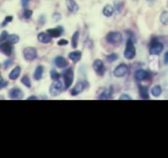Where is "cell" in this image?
Segmentation results:
<instances>
[{
  "label": "cell",
  "mask_w": 168,
  "mask_h": 158,
  "mask_svg": "<svg viewBox=\"0 0 168 158\" xmlns=\"http://www.w3.org/2000/svg\"><path fill=\"white\" fill-rule=\"evenodd\" d=\"M114 4H115V8L116 9V11L120 12L123 8V3H121V1H118V0H116L115 2H114Z\"/></svg>",
  "instance_id": "30"
},
{
  "label": "cell",
  "mask_w": 168,
  "mask_h": 158,
  "mask_svg": "<svg viewBox=\"0 0 168 158\" xmlns=\"http://www.w3.org/2000/svg\"><path fill=\"white\" fill-rule=\"evenodd\" d=\"M8 33L6 30H3L2 33H1V34H0V44L1 43H3L4 40H8Z\"/></svg>",
  "instance_id": "32"
},
{
  "label": "cell",
  "mask_w": 168,
  "mask_h": 158,
  "mask_svg": "<svg viewBox=\"0 0 168 158\" xmlns=\"http://www.w3.org/2000/svg\"><path fill=\"white\" fill-rule=\"evenodd\" d=\"M7 85H8V82H4L3 78L2 77V75H1V73H0V89H1V88L5 87Z\"/></svg>",
  "instance_id": "35"
},
{
  "label": "cell",
  "mask_w": 168,
  "mask_h": 158,
  "mask_svg": "<svg viewBox=\"0 0 168 158\" xmlns=\"http://www.w3.org/2000/svg\"><path fill=\"white\" fill-rule=\"evenodd\" d=\"M21 69L20 66H16V67L10 72V74H9V79H12V80H15V79H17V78L20 76V75H21Z\"/></svg>",
  "instance_id": "19"
},
{
  "label": "cell",
  "mask_w": 168,
  "mask_h": 158,
  "mask_svg": "<svg viewBox=\"0 0 168 158\" xmlns=\"http://www.w3.org/2000/svg\"><path fill=\"white\" fill-rule=\"evenodd\" d=\"M13 63V59H11V58H8L7 60L4 61V63H3V67L5 69H8L9 66H11Z\"/></svg>",
  "instance_id": "33"
},
{
  "label": "cell",
  "mask_w": 168,
  "mask_h": 158,
  "mask_svg": "<svg viewBox=\"0 0 168 158\" xmlns=\"http://www.w3.org/2000/svg\"><path fill=\"white\" fill-rule=\"evenodd\" d=\"M32 14H33V12L31 10H26L24 12V17L26 19H30L31 17Z\"/></svg>",
  "instance_id": "34"
},
{
  "label": "cell",
  "mask_w": 168,
  "mask_h": 158,
  "mask_svg": "<svg viewBox=\"0 0 168 158\" xmlns=\"http://www.w3.org/2000/svg\"><path fill=\"white\" fill-rule=\"evenodd\" d=\"M79 36H80V34L78 31L75 32L73 35H72V38H71V45H72V47H74V48L77 47Z\"/></svg>",
  "instance_id": "23"
},
{
  "label": "cell",
  "mask_w": 168,
  "mask_h": 158,
  "mask_svg": "<svg viewBox=\"0 0 168 158\" xmlns=\"http://www.w3.org/2000/svg\"><path fill=\"white\" fill-rule=\"evenodd\" d=\"M113 87L108 88V90H106L105 91H103V92L99 95V97H98V99L100 100H106V99H110L112 98V96H113Z\"/></svg>",
  "instance_id": "14"
},
{
  "label": "cell",
  "mask_w": 168,
  "mask_h": 158,
  "mask_svg": "<svg viewBox=\"0 0 168 158\" xmlns=\"http://www.w3.org/2000/svg\"><path fill=\"white\" fill-rule=\"evenodd\" d=\"M93 68L96 71L98 75H104V72H105V68H104V65H103V62H102V60L100 59H97L94 61L93 63Z\"/></svg>",
  "instance_id": "7"
},
{
  "label": "cell",
  "mask_w": 168,
  "mask_h": 158,
  "mask_svg": "<svg viewBox=\"0 0 168 158\" xmlns=\"http://www.w3.org/2000/svg\"><path fill=\"white\" fill-rule=\"evenodd\" d=\"M148 76H149L148 72L144 71V70H138L134 73V78L137 81H143V80L148 79Z\"/></svg>",
  "instance_id": "11"
},
{
  "label": "cell",
  "mask_w": 168,
  "mask_h": 158,
  "mask_svg": "<svg viewBox=\"0 0 168 158\" xmlns=\"http://www.w3.org/2000/svg\"><path fill=\"white\" fill-rule=\"evenodd\" d=\"M160 21L163 25L168 26V12H163L160 16Z\"/></svg>",
  "instance_id": "26"
},
{
  "label": "cell",
  "mask_w": 168,
  "mask_h": 158,
  "mask_svg": "<svg viewBox=\"0 0 168 158\" xmlns=\"http://www.w3.org/2000/svg\"><path fill=\"white\" fill-rule=\"evenodd\" d=\"M164 46L162 43L158 42L157 38H153L150 44L149 53L152 55H159L163 52Z\"/></svg>",
  "instance_id": "2"
},
{
  "label": "cell",
  "mask_w": 168,
  "mask_h": 158,
  "mask_svg": "<svg viewBox=\"0 0 168 158\" xmlns=\"http://www.w3.org/2000/svg\"><path fill=\"white\" fill-rule=\"evenodd\" d=\"M8 95H9V98L11 99H22L24 97V93L22 92V90L19 88H13L12 90L9 91L8 93Z\"/></svg>",
  "instance_id": "10"
},
{
  "label": "cell",
  "mask_w": 168,
  "mask_h": 158,
  "mask_svg": "<svg viewBox=\"0 0 168 158\" xmlns=\"http://www.w3.org/2000/svg\"><path fill=\"white\" fill-rule=\"evenodd\" d=\"M13 50V44H10L9 42L1 43V44H0V52L2 53H3L4 55L9 57V56L12 55Z\"/></svg>",
  "instance_id": "9"
},
{
  "label": "cell",
  "mask_w": 168,
  "mask_h": 158,
  "mask_svg": "<svg viewBox=\"0 0 168 158\" xmlns=\"http://www.w3.org/2000/svg\"><path fill=\"white\" fill-rule=\"evenodd\" d=\"M53 18L54 19V21H59V20H61V15L59 13H58V12H55V13L53 15Z\"/></svg>",
  "instance_id": "38"
},
{
  "label": "cell",
  "mask_w": 168,
  "mask_h": 158,
  "mask_svg": "<svg viewBox=\"0 0 168 158\" xmlns=\"http://www.w3.org/2000/svg\"><path fill=\"white\" fill-rule=\"evenodd\" d=\"M107 61H109V62H113V61H115L116 60H117V58H118V55L116 54V53H111L109 55L107 56Z\"/></svg>",
  "instance_id": "28"
},
{
  "label": "cell",
  "mask_w": 168,
  "mask_h": 158,
  "mask_svg": "<svg viewBox=\"0 0 168 158\" xmlns=\"http://www.w3.org/2000/svg\"><path fill=\"white\" fill-rule=\"evenodd\" d=\"M63 27L59 26L56 27L54 29H48L47 33L49 34L51 37L53 38H58L60 36L61 34H63Z\"/></svg>",
  "instance_id": "12"
},
{
  "label": "cell",
  "mask_w": 168,
  "mask_h": 158,
  "mask_svg": "<svg viewBox=\"0 0 168 158\" xmlns=\"http://www.w3.org/2000/svg\"><path fill=\"white\" fill-rule=\"evenodd\" d=\"M132 98L127 94H122L121 95V97L119 98V100H131Z\"/></svg>",
  "instance_id": "37"
},
{
  "label": "cell",
  "mask_w": 168,
  "mask_h": 158,
  "mask_svg": "<svg viewBox=\"0 0 168 158\" xmlns=\"http://www.w3.org/2000/svg\"><path fill=\"white\" fill-rule=\"evenodd\" d=\"M82 53L80 51H74V52H71V53H69V58L71 59L73 62H78L80 58H81Z\"/></svg>",
  "instance_id": "18"
},
{
  "label": "cell",
  "mask_w": 168,
  "mask_h": 158,
  "mask_svg": "<svg viewBox=\"0 0 168 158\" xmlns=\"http://www.w3.org/2000/svg\"><path fill=\"white\" fill-rule=\"evenodd\" d=\"M127 72H128V66H126V64H120L117 67H116L113 74L116 77L120 78V77L125 76Z\"/></svg>",
  "instance_id": "8"
},
{
  "label": "cell",
  "mask_w": 168,
  "mask_h": 158,
  "mask_svg": "<svg viewBox=\"0 0 168 158\" xmlns=\"http://www.w3.org/2000/svg\"><path fill=\"white\" fill-rule=\"evenodd\" d=\"M164 63L168 64V52H166L164 55Z\"/></svg>",
  "instance_id": "41"
},
{
  "label": "cell",
  "mask_w": 168,
  "mask_h": 158,
  "mask_svg": "<svg viewBox=\"0 0 168 158\" xmlns=\"http://www.w3.org/2000/svg\"><path fill=\"white\" fill-rule=\"evenodd\" d=\"M39 21H40V23L41 24V25H44V23L45 22V16L42 15V16L40 17V19H39Z\"/></svg>",
  "instance_id": "40"
},
{
  "label": "cell",
  "mask_w": 168,
  "mask_h": 158,
  "mask_svg": "<svg viewBox=\"0 0 168 158\" xmlns=\"http://www.w3.org/2000/svg\"><path fill=\"white\" fill-rule=\"evenodd\" d=\"M21 83L27 86V88H30L31 87V83H30V79L29 76L28 75H24L22 78H21Z\"/></svg>",
  "instance_id": "27"
},
{
  "label": "cell",
  "mask_w": 168,
  "mask_h": 158,
  "mask_svg": "<svg viewBox=\"0 0 168 158\" xmlns=\"http://www.w3.org/2000/svg\"><path fill=\"white\" fill-rule=\"evenodd\" d=\"M151 93L153 97H159L162 93V88L159 85H155L154 87H152L151 90Z\"/></svg>",
  "instance_id": "24"
},
{
  "label": "cell",
  "mask_w": 168,
  "mask_h": 158,
  "mask_svg": "<svg viewBox=\"0 0 168 158\" xmlns=\"http://www.w3.org/2000/svg\"><path fill=\"white\" fill-rule=\"evenodd\" d=\"M31 99H35V100H37L38 98H37L35 96H30V98H27V100H31Z\"/></svg>",
  "instance_id": "42"
},
{
  "label": "cell",
  "mask_w": 168,
  "mask_h": 158,
  "mask_svg": "<svg viewBox=\"0 0 168 158\" xmlns=\"http://www.w3.org/2000/svg\"><path fill=\"white\" fill-rule=\"evenodd\" d=\"M67 44H68V41L66 40H64V39H62L58 42V45H59V46H64V45Z\"/></svg>",
  "instance_id": "36"
},
{
  "label": "cell",
  "mask_w": 168,
  "mask_h": 158,
  "mask_svg": "<svg viewBox=\"0 0 168 158\" xmlns=\"http://www.w3.org/2000/svg\"><path fill=\"white\" fill-rule=\"evenodd\" d=\"M13 16H6L5 19H4V21H3V23L1 24V26L2 27L6 26H7L8 23H10L11 21H13Z\"/></svg>",
  "instance_id": "29"
},
{
  "label": "cell",
  "mask_w": 168,
  "mask_h": 158,
  "mask_svg": "<svg viewBox=\"0 0 168 158\" xmlns=\"http://www.w3.org/2000/svg\"><path fill=\"white\" fill-rule=\"evenodd\" d=\"M20 38L17 34H9L8 37V42H9L12 44H15L19 42Z\"/></svg>",
  "instance_id": "25"
},
{
  "label": "cell",
  "mask_w": 168,
  "mask_h": 158,
  "mask_svg": "<svg viewBox=\"0 0 168 158\" xmlns=\"http://www.w3.org/2000/svg\"><path fill=\"white\" fill-rule=\"evenodd\" d=\"M139 95L143 99H148L149 98V94H148V89L146 86L144 85H139Z\"/></svg>",
  "instance_id": "20"
},
{
  "label": "cell",
  "mask_w": 168,
  "mask_h": 158,
  "mask_svg": "<svg viewBox=\"0 0 168 158\" xmlns=\"http://www.w3.org/2000/svg\"><path fill=\"white\" fill-rule=\"evenodd\" d=\"M84 88H85V84L84 82H79L75 85V87L71 90V95L72 96H76V95L80 94L82 91H84Z\"/></svg>",
  "instance_id": "13"
},
{
  "label": "cell",
  "mask_w": 168,
  "mask_h": 158,
  "mask_svg": "<svg viewBox=\"0 0 168 158\" xmlns=\"http://www.w3.org/2000/svg\"><path fill=\"white\" fill-rule=\"evenodd\" d=\"M136 55V50L134 47V42L130 39H128L126 42V49L124 52V56L126 59H133Z\"/></svg>",
  "instance_id": "1"
},
{
  "label": "cell",
  "mask_w": 168,
  "mask_h": 158,
  "mask_svg": "<svg viewBox=\"0 0 168 158\" xmlns=\"http://www.w3.org/2000/svg\"><path fill=\"white\" fill-rule=\"evenodd\" d=\"M54 62H55L56 66L59 67V68H64V67H66L68 65L67 61L63 58V57H61V56H58V57H57L55 58Z\"/></svg>",
  "instance_id": "16"
},
{
  "label": "cell",
  "mask_w": 168,
  "mask_h": 158,
  "mask_svg": "<svg viewBox=\"0 0 168 158\" xmlns=\"http://www.w3.org/2000/svg\"><path fill=\"white\" fill-rule=\"evenodd\" d=\"M30 0H21V4H22V7L24 8H26L29 4V2Z\"/></svg>",
  "instance_id": "39"
},
{
  "label": "cell",
  "mask_w": 168,
  "mask_h": 158,
  "mask_svg": "<svg viewBox=\"0 0 168 158\" xmlns=\"http://www.w3.org/2000/svg\"><path fill=\"white\" fill-rule=\"evenodd\" d=\"M113 12H114V9H113V8L111 5H106L104 8H103V10H102L103 15L108 16V17L113 16Z\"/></svg>",
  "instance_id": "22"
},
{
  "label": "cell",
  "mask_w": 168,
  "mask_h": 158,
  "mask_svg": "<svg viewBox=\"0 0 168 158\" xmlns=\"http://www.w3.org/2000/svg\"><path fill=\"white\" fill-rule=\"evenodd\" d=\"M66 7L71 12H74L76 13L77 12V11L79 10V7L77 5V3L74 1V0H66Z\"/></svg>",
  "instance_id": "15"
},
{
  "label": "cell",
  "mask_w": 168,
  "mask_h": 158,
  "mask_svg": "<svg viewBox=\"0 0 168 158\" xmlns=\"http://www.w3.org/2000/svg\"><path fill=\"white\" fill-rule=\"evenodd\" d=\"M50 76H51L52 79L56 80V79H58L60 78V74H58L55 70H52V71H50Z\"/></svg>",
  "instance_id": "31"
},
{
  "label": "cell",
  "mask_w": 168,
  "mask_h": 158,
  "mask_svg": "<svg viewBox=\"0 0 168 158\" xmlns=\"http://www.w3.org/2000/svg\"><path fill=\"white\" fill-rule=\"evenodd\" d=\"M43 72H44V66H38L34 71V78L35 80H40L42 79Z\"/></svg>",
  "instance_id": "21"
},
{
  "label": "cell",
  "mask_w": 168,
  "mask_h": 158,
  "mask_svg": "<svg viewBox=\"0 0 168 158\" xmlns=\"http://www.w3.org/2000/svg\"><path fill=\"white\" fill-rule=\"evenodd\" d=\"M63 76H64V81H65V90H68L69 88L71 87V85L72 84L74 80V73L72 69H67L64 72Z\"/></svg>",
  "instance_id": "5"
},
{
  "label": "cell",
  "mask_w": 168,
  "mask_h": 158,
  "mask_svg": "<svg viewBox=\"0 0 168 158\" xmlns=\"http://www.w3.org/2000/svg\"><path fill=\"white\" fill-rule=\"evenodd\" d=\"M106 40L112 44H118L122 41V34L120 32H109L106 36Z\"/></svg>",
  "instance_id": "3"
},
{
  "label": "cell",
  "mask_w": 168,
  "mask_h": 158,
  "mask_svg": "<svg viewBox=\"0 0 168 158\" xmlns=\"http://www.w3.org/2000/svg\"><path fill=\"white\" fill-rule=\"evenodd\" d=\"M23 56L25 59L27 61H33L37 58L36 48L33 47H27L24 48Z\"/></svg>",
  "instance_id": "6"
},
{
  "label": "cell",
  "mask_w": 168,
  "mask_h": 158,
  "mask_svg": "<svg viewBox=\"0 0 168 158\" xmlns=\"http://www.w3.org/2000/svg\"><path fill=\"white\" fill-rule=\"evenodd\" d=\"M0 67H1V65H0Z\"/></svg>",
  "instance_id": "43"
},
{
  "label": "cell",
  "mask_w": 168,
  "mask_h": 158,
  "mask_svg": "<svg viewBox=\"0 0 168 158\" xmlns=\"http://www.w3.org/2000/svg\"><path fill=\"white\" fill-rule=\"evenodd\" d=\"M51 38L52 37L48 33L42 32V33L38 34V40L40 42L43 43V44H48V43L51 42V40H52Z\"/></svg>",
  "instance_id": "17"
},
{
  "label": "cell",
  "mask_w": 168,
  "mask_h": 158,
  "mask_svg": "<svg viewBox=\"0 0 168 158\" xmlns=\"http://www.w3.org/2000/svg\"><path fill=\"white\" fill-rule=\"evenodd\" d=\"M62 90H63V83L59 79H56L50 86V94L53 96V97H56L58 94H60Z\"/></svg>",
  "instance_id": "4"
}]
</instances>
